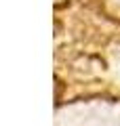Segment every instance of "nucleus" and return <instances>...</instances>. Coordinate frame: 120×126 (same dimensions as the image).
<instances>
[]
</instances>
